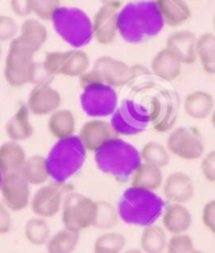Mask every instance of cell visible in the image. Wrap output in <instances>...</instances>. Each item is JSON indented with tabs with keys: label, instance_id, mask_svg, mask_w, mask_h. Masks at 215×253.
Instances as JSON below:
<instances>
[{
	"label": "cell",
	"instance_id": "obj_35",
	"mask_svg": "<svg viewBox=\"0 0 215 253\" xmlns=\"http://www.w3.org/2000/svg\"><path fill=\"white\" fill-rule=\"evenodd\" d=\"M119 215L117 207L106 200H98L95 209V218L92 227L100 230H112L117 227Z\"/></svg>",
	"mask_w": 215,
	"mask_h": 253
},
{
	"label": "cell",
	"instance_id": "obj_49",
	"mask_svg": "<svg viewBox=\"0 0 215 253\" xmlns=\"http://www.w3.org/2000/svg\"><path fill=\"white\" fill-rule=\"evenodd\" d=\"M213 26H214V31H215V14H214V18H213Z\"/></svg>",
	"mask_w": 215,
	"mask_h": 253
},
{
	"label": "cell",
	"instance_id": "obj_32",
	"mask_svg": "<svg viewBox=\"0 0 215 253\" xmlns=\"http://www.w3.org/2000/svg\"><path fill=\"white\" fill-rule=\"evenodd\" d=\"M80 241V233L72 230H58L57 233L51 234L46 243L47 253H74Z\"/></svg>",
	"mask_w": 215,
	"mask_h": 253
},
{
	"label": "cell",
	"instance_id": "obj_42",
	"mask_svg": "<svg viewBox=\"0 0 215 253\" xmlns=\"http://www.w3.org/2000/svg\"><path fill=\"white\" fill-rule=\"evenodd\" d=\"M9 6L12 9V12L19 18L26 19L33 14L31 0H9Z\"/></svg>",
	"mask_w": 215,
	"mask_h": 253
},
{
	"label": "cell",
	"instance_id": "obj_37",
	"mask_svg": "<svg viewBox=\"0 0 215 253\" xmlns=\"http://www.w3.org/2000/svg\"><path fill=\"white\" fill-rule=\"evenodd\" d=\"M32 12L40 20H51L52 15L61 6L60 0H31Z\"/></svg>",
	"mask_w": 215,
	"mask_h": 253
},
{
	"label": "cell",
	"instance_id": "obj_22",
	"mask_svg": "<svg viewBox=\"0 0 215 253\" xmlns=\"http://www.w3.org/2000/svg\"><path fill=\"white\" fill-rule=\"evenodd\" d=\"M35 128L31 122V113L26 104L20 105L13 117L6 122L5 134L9 141L12 142H24L33 135Z\"/></svg>",
	"mask_w": 215,
	"mask_h": 253
},
{
	"label": "cell",
	"instance_id": "obj_43",
	"mask_svg": "<svg viewBox=\"0 0 215 253\" xmlns=\"http://www.w3.org/2000/svg\"><path fill=\"white\" fill-rule=\"evenodd\" d=\"M13 227V218L10 210L0 200V236L9 233Z\"/></svg>",
	"mask_w": 215,
	"mask_h": 253
},
{
	"label": "cell",
	"instance_id": "obj_1",
	"mask_svg": "<svg viewBox=\"0 0 215 253\" xmlns=\"http://www.w3.org/2000/svg\"><path fill=\"white\" fill-rule=\"evenodd\" d=\"M162 26L153 1H132L122 5L118 14V35L128 43H142L155 37Z\"/></svg>",
	"mask_w": 215,
	"mask_h": 253
},
{
	"label": "cell",
	"instance_id": "obj_21",
	"mask_svg": "<svg viewBox=\"0 0 215 253\" xmlns=\"http://www.w3.org/2000/svg\"><path fill=\"white\" fill-rule=\"evenodd\" d=\"M153 3L164 24L169 27H178L191 18L186 0H155Z\"/></svg>",
	"mask_w": 215,
	"mask_h": 253
},
{
	"label": "cell",
	"instance_id": "obj_16",
	"mask_svg": "<svg viewBox=\"0 0 215 253\" xmlns=\"http://www.w3.org/2000/svg\"><path fill=\"white\" fill-rule=\"evenodd\" d=\"M29 113L36 117H48L62 105V96L60 91L49 84H38L32 90L27 100Z\"/></svg>",
	"mask_w": 215,
	"mask_h": 253
},
{
	"label": "cell",
	"instance_id": "obj_51",
	"mask_svg": "<svg viewBox=\"0 0 215 253\" xmlns=\"http://www.w3.org/2000/svg\"><path fill=\"white\" fill-rule=\"evenodd\" d=\"M165 253H169V252H165Z\"/></svg>",
	"mask_w": 215,
	"mask_h": 253
},
{
	"label": "cell",
	"instance_id": "obj_26",
	"mask_svg": "<svg viewBox=\"0 0 215 253\" xmlns=\"http://www.w3.org/2000/svg\"><path fill=\"white\" fill-rule=\"evenodd\" d=\"M18 37L32 52L37 53L48 40V31L38 18H26L19 28Z\"/></svg>",
	"mask_w": 215,
	"mask_h": 253
},
{
	"label": "cell",
	"instance_id": "obj_47",
	"mask_svg": "<svg viewBox=\"0 0 215 253\" xmlns=\"http://www.w3.org/2000/svg\"><path fill=\"white\" fill-rule=\"evenodd\" d=\"M190 253H205V252H203V251H199V250H194L192 252H190Z\"/></svg>",
	"mask_w": 215,
	"mask_h": 253
},
{
	"label": "cell",
	"instance_id": "obj_8",
	"mask_svg": "<svg viewBox=\"0 0 215 253\" xmlns=\"http://www.w3.org/2000/svg\"><path fill=\"white\" fill-rule=\"evenodd\" d=\"M80 107L91 119L110 118L118 107V92L115 87L92 81L81 85Z\"/></svg>",
	"mask_w": 215,
	"mask_h": 253
},
{
	"label": "cell",
	"instance_id": "obj_39",
	"mask_svg": "<svg viewBox=\"0 0 215 253\" xmlns=\"http://www.w3.org/2000/svg\"><path fill=\"white\" fill-rule=\"evenodd\" d=\"M19 28L17 20L10 15H0V42H12L19 35Z\"/></svg>",
	"mask_w": 215,
	"mask_h": 253
},
{
	"label": "cell",
	"instance_id": "obj_20",
	"mask_svg": "<svg viewBox=\"0 0 215 253\" xmlns=\"http://www.w3.org/2000/svg\"><path fill=\"white\" fill-rule=\"evenodd\" d=\"M162 228L170 234L186 233L192 224V215L185 204H169L161 214Z\"/></svg>",
	"mask_w": 215,
	"mask_h": 253
},
{
	"label": "cell",
	"instance_id": "obj_5",
	"mask_svg": "<svg viewBox=\"0 0 215 253\" xmlns=\"http://www.w3.org/2000/svg\"><path fill=\"white\" fill-rule=\"evenodd\" d=\"M51 22L58 37L71 48H83L92 41L91 18L83 9L61 5Z\"/></svg>",
	"mask_w": 215,
	"mask_h": 253
},
{
	"label": "cell",
	"instance_id": "obj_3",
	"mask_svg": "<svg viewBox=\"0 0 215 253\" xmlns=\"http://www.w3.org/2000/svg\"><path fill=\"white\" fill-rule=\"evenodd\" d=\"M86 156L87 151L79 135H71L69 138L56 141L46 156L49 180L66 186L67 182L80 172L86 162Z\"/></svg>",
	"mask_w": 215,
	"mask_h": 253
},
{
	"label": "cell",
	"instance_id": "obj_34",
	"mask_svg": "<svg viewBox=\"0 0 215 253\" xmlns=\"http://www.w3.org/2000/svg\"><path fill=\"white\" fill-rule=\"evenodd\" d=\"M141 161L146 164L153 165L160 169H164L171 161V153L166 148V146L160 142L149 141L139 150Z\"/></svg>",
	"mask_w": 215,
	"mask_h": 253
},
{
	"label": "cell",
	"instance_id": "obj_13",
	"mask_svg": "<svg viewBox=\"0 0 215 253\" xmlns=\"http://www.w3.org/2000/svg\"><path fill=\"white\" fill-rule=\"evenodd\" d=\"M123 4L119 0H112L96 10L91 19L92 40L101 46L114 43L118 35V14Z\"/></svg>",
	"mask_w": 215,
	"mask_h": 253
},
{
	"label": "cell",
	"instance_id": "obj_38",
	"mask_svg": "<svg viewBox=\"0 0 215 253\" xmlns=\"http://www.w3.org/2000/svg\"><path fill=\"white\" fill-rule=\"evenodd\" d=\"M195 250L192 238L186 233L172 234L170 239H167L166 252L169 253H190Z\"/></svg>",
	"mask_w": 215,
	"mask_h": 253
},
{
	"label": "cell",
	"instance_id": "obj_18",
	"mask_svg": "<svg viewBox=\"0 0 215 253\" xmlns=\"http://www.w3.org/2000/svg\"><path fill=\"white\" fill-rule=\"evenodd\" d=\"M119 137L113 129L110 122L104 119H90L81 126L79 138L87 152H95L106 141Z\"/></svg>",
	"mask_w": 215,
	"mask_h": 253
},
{
	"label": "cell",
	"instance_id": "obj_41",
	"mask_svg": "<svg viewBox=\"0 0 215 253\" xmlns=\"http://www.w3.org/2000/svg\"><path fill=\"white\" fill-rule=\"evenodd\" d=\"M201 220H203L204 227L215 236V199L204 205L203 211H201Z\"/></svg>",
	"mask_w": 215,
	"mask_h": 253
},
{
	"label": "cell",
	"instance_id": "obj_27",
	"mask_svg": "<svg viewBox=\"0 0 215 253\" xmlns=\"http://www.w3.org/2000/svg\"><path fill=\"white\" fill-rule=\"evenodd\" d=\"M47 128H48V132L51 133V135L56 141L69 138L71 135H75L76 119H75L74 113L69 109L60 108V109L48 115Z\"/></svg>",
	"mask_w": 215,
	"mask_h": 253
},
{
	"label": "cell",
	"instance_id": "obj_6",
	"mask_svg": "<svg viewBox=\"0 0 215 253\" xmlns=\"http://www.w3.org/2000/svg\"><path fill=\"white\" fill-rule=\"evenodd\" d=\"M141 74H148V70L142 66H130L128 63L110 56H100L95 60L89 71L80 76L79 80L80 86L84 84L98 81L117 89L124 86Z\"/></svg>",
	"mask_w": 215,
	"mask_h": 253
},
{
	"label": "cell",
	"instance_id": "obj_24",
	"mask_svg": "<svg viewBox=\"0 0 215 253\" xmlns=\"http://www.w3.org/2000/svg\"><path fill=\"white\" fill-rule=\"evenodd\" d=\"M164 178L162 169L146 162H141L132 173L129 181L130 186L156 193L164 184Z\"/></svg>",
	"mask_w": 215,
	"mask_h": 253
},
{
	"label": "cell",
	"instance_id": "obj_31",
	"mask_svg": "<svg viewBox=\"0 0 215 253\" xmlns=\"http://www.w3.org/2000/svg\"><path fill=\"white\" fill-rule=\"evenodd\" d=\"M196 58L204 71L215 75V33H203L196 38Z\"/></svg>",
	"mask_w": 215,
	"mask_h": 253
},
{
	"label": "cell",
	"instance_id": "obj_40",
	"mask_svg": "<svg viewBox=\"0 0 215 253\" xmlns=\"http://www.w3.org/2000/svg\"><path fill=\"white\" fill-rule=\"evenodd\" d=\"M201 173L208 182H215V150L209 151L201 158Z\"/></svg>",
	"mask_w": 215,
	"mask_h": 253
},
{
	"label": "cell",
	"instance_id": "obj_23",
	"mask_svg": "<svg viewBox=\"0 0 215 253\" xmlns=\"http://www.w3.org/2000/svg\"><path fill=\"white\" fill-rule=\"evenodd\" d=\"M215 108V100L210 92L196 90L187 94L184 99V110L190 118L196 121L208 119Z\"/></svg>",
	"mask_w": 215,
	"mask_h": 253
},
{
	"label": "cell",
	"instance_id": "obj_36",
	"mask_svg": "<svg viewBox=\"0 0 215 253\" xmlns=\"http://www.w3.org/2000/svg\"><path fill=\"white\" fill-rule=\"evenodd\" d=\"M127 245L126 237L118 232L106 230L94 242V253H122Z\"/></svg>",
	"mask_w": 215,
	"mask_h": 253
},
{
	"label": "cell",
	"instance_id": "obj_50",
	"mask_svg": "<svg viewBox=\"0 0 215 253\" xmlns=\"http://www.w3.org/2000/svg\"><path fill=\"white\" fill-rule=\"evenodd\" d=\"M108 1H112V0H101V3H108Z\"/></svg>",
	"mask_w": 215,
	"mask_h": 253
},
{
	"label": "cell",
	"instance_id": "obj_10",
	"mask_svg": "<svg viewBox=\"0 0 215 253\" xmlns=\"http://www.w3.org/2000/svg\"><path fill=\"white\" fill-rule=\"evenodd\" d=\"M91 66L90 58L83 48L48 52L43 60L42 69L48 76H66L79 79Z\"/></svg>",
	"mask_w": 215,
	"mask_h": 253
},
{
	"label": "cell",
	"instance_id": "obj_33",
	"mask_svg": "<svg viewBox=\"0 0 215 253\" xmlns=\"http://www.w3.org/2000/svg\"><path fill=\"white\" fill-rule=\"evenodd\" d=\"M51 227L47 219L41 216H33L28 219L24 225V236L31 245L36 247L46 246L47 241L51 237Z\"/></svg>",
	"mask_w": 215,
	"mask_h": 253
},
{
	"label": "cell",
	"instance_id": "obj_14",
	"mask_svg": "<svg viewBox=\"0 0 215 253\" xmlns=\"http://www.w3.org/2000/svg\"><path fill=\"white\" fill-rule=\"evenodd\" d=\"M0 194L3 203L10 211H22L29 207L31 202V185L20 171L3 175Z\"/></svg>",
	"mask_w": 215,
	"mask_h": 253
},
{
	"label": "cell",
	"instance_id": "obj_9",
	"mask_svg": "<svg viewBox=\"0 0 215 253\" xmlns=\"http://www.w3.org/2000/svg\"><path fill=\"white\" fill-rule=\"evenodd\" d=\"M96 202L89 196L76 191H69L65 194L62 208V224L63 228L81 233L87 228L92 227L95 218Z\"/></svg>",
	"mask_w": 215,
	"mask_h": 253
},
{
	"label": "cell",
	"instance_id": "obj_48",
	"mask_svg": "<svg viewBox=\"0 0 215 253\" xmlns=\"http://www.w3.org/2000/svg\"><path fill=\"white\" fill-rule=\"evenodd\" d=\"M1 180H3V173L0 171V185H1Z\"/></svg>",
	"mask_w": 215,
	"mask_h": 253
},
{
	"label": "cell",
	"instance_id": "obj_17",
	"mask_svg": "<svg viewBox=\"0 0 215 253\" xmlns=\"http://www.w3.org/2000/svg\"><path fill=\"white\" fill-rule=\"evenodd\" d=\"M164 198L169 204H186L192 200L195 194L194 181L187 173L175 171L164 178L162 184Z\"/></svg>",
	"mask_w": 215,
	"mask_h": 253
},
{
	"label": "cell",
	"instance_id": "obj_29",
	"mask_svg": "<svg viewBox=\"0 0 215 253\" xmlns=\"http://www.w3.org/2000/svg\"><path fill=\"white\" fill-rule=\"evenodd\" d=\"M20 172L31 186H41L49 180L44 156L33 155L31 157H27Z\"/></svg>",
	"mask_w": 215,
	"mask_h": 253
},
{
	"label": "cell",
	"instance_id": "obj_19",
	"mask_svg": "<svg viewBox=\"0 0 215 253\" xmlns=\"http://www.w3.org/2000/svg\"><path fill=\"white\" fill-rule=\"evenodd\" d=\"M196 36L191 31H176L166 40V48L180 60L182 65H192L196 58Z\"/></svg>",
	"mask_w": 215,
	"mask_h": 253
},
{
	"label": "cell",
	"instance_id": "obj_12",
	"mask_svg": "<svg viewBox=\"0 0 215 253\" xmlns=\"http://www.w3.org/2000/svg\"><path fill=\"white\" fill-rule=\"evenodd\" d=\"M148 119V114L139 104L126 100L118 105L109 122L119 137H126L138 134L144 130Z\"/></svg>",
	"mask_w": 215,
	"mask_h": 253
},
{
	"label": "cell",
	"instance_id": "obj_25",
	"mask_svg": "<svg viewBox=\"0 0 215 253\" xmlns=\"http://www.w3.org/2000/svg\"><path fill=\"white\" fill-rule=\"evenodd\" d=\"M181 67L182 63L180 60L166 47L158 51L151 62V71L153 75L165 81L176 80L181 75Z\"/></svg>",
	"mask_w": 215,
	"mask_h": 253
},
{
	"label": "cell",
	"instance_id": "obj_15",
	"mask_svg": "<svg viewBox=\"0 0 215 253\" xmlns=\"http://www.w3.org/2000/svg\"><path fill=\"white\" fill-rule=\"evenodd\" d=\"M63 198H65V186L52 182L49 185H41L40 189L33 194L29 202L32 211L36 216L49 219L61 211Z\"/></svg>",
	"mask_w": 215,
	"mask_h": 253
},
{
	"label": "cell",
	"instance_id": "obj_2",
	"mask_svg": "<svg viewBox=\"0 0 215 253\" xmlns=\"http://www.w3.org/2000/svg\"><path fill=\"white\" fill-rule=\"evenodd\" d=\"M94 160L100 172L123 182L129 181L142 162L139 151L123 137H114L101 144L94 152Z\"/></svg>",
	"mask_w": 215,
	"mask_h": 253
},
{
	"label": "cell",
	"instance_id": "obj_11",
	"mask_svg": "<svg viewBox=\"0 0 215 253\" xmlns=\"http://www.w3.org/2000/svg\"><path fill=\"white\" fill-rule=\"evenodd\" d=\"M166 148L171 155L185 160L195 161L204 156L205 143L200 130L195 126H177L169 134Z\"/></svg>",
	"mask_w": 215,
	"mask_h": 253
},
{
	"label": "cell",
	"instance_id": "obj_30",
	"mask_svg": "<svg viewBox=\"0 0 215 253\" xmlns=\"http://www.w3.org/2000/svg\"><path fill=\"white\" fill-rule=\"evenodd\" d=\"M139 245L144 253H165L167 248L166 230L156 224L146 225L142 230Z\"/></svg>",
	"mask_w": 215,
	"mask_h": 253
},
{
	"label": "cell",
	"instance_id": "obj_7",
	"mask_svg": "<svg viewBox=\"0 0 215 253\" xmlns=\"http://www.w3.org/2000/svg\"><path fill=\"white\" fill-rule=\"evenodd\" d=\"M4 65V78L13 87L26 86L36 79L35 52H32L19 37L9 42Z\"/></svg>",
	"mask_w": 215,
	"mask_h": 253
},
{
	"label": "cell",
	"instance_id": "obj_4",
	"mask_svg": "<svg viewBox=\"0 0 215 253\" xmlns=\"http://www.w3.org/2000/svg\"><path fill=\"white\" fill-rule=\"evenodd\" d=\"M164 208V202L156 193L133 186L124 191L117 205L119 219L126 224L135 227L155 224Z\"/></svg>",
	"mask_w": 215,
	"mask_h": 253
},
{
	"label": "cell",
	"instance_id": "obj_44",
	"mask_svg": "<svg viewBox=\"0 0 215 253\" xmlns=\"http://www.w3.org/2000/svg\"><path fill=\"white\" fill-rule=\"evenodd\" d=\"M122 253H144V252L141 250V248H129V250L124 251V252Z\"/></svg>",
	"mask_w": 215,
	"mask_h": 253
},
{
	"label": "cell",
	"instance_id": "obj_45",
	"mask_svg": "<svg viewBox=\"0 0 215 253\" xmlns=\"http://www.w3.org/2000/svg\"><path fill=\"white\" fill-rule=\"evenodd\" d=\"M210 121H212V124H213V126H214L215 128V108H214V110H213L212 112V114H210Z\"/></svg>",
	"mask_w": 215,
	"mask_h": 253
},
{
	"label": "cell",
	"instance_id": "obj_46",
	"mask_svg": "<svg viewBox=\"0 0 215 253\" xmlns=\"http://www.w3.org/2000/svg\"><path fill=\"white\" fill-rule=\"evenodd\" d=\"M3 55H4V51H3V43L0 42V61H1V58H3Z\"/></svg>",
	"mask_w": 215,
	"mask_h": 253
},
{
	"label": "cell",
	"instance_id": "obj_28",
	"mask_svg": "<svg viewBox=\"0 0 215 253\" xmlns=\"http://www.w3.org/2000/svg\"><path fill=\"white\" fill-rule=\"evenodd\" d=\"M26 151L18 142L9 141L0 146V171L3 175L18 172L26 162Z\"/></svg>",
	"mask_w": 215,
	"mask_h": 253
}]
</instances>
